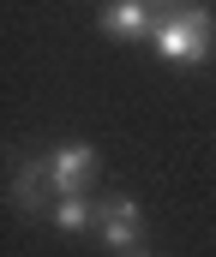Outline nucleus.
<instances>
[{"instance_id":"7ed1b4c3","label":"nucleus","mask_w":216,"mask_h":257,"mask_svg":"<svg viewBox=\"0 0 216 257\" xmlns=\"http://www.w3.org/2000/svg\"><path fill=\"white\" fill-rule=\"evenodd\" d=\"M42 162H48V180H54L60 197L84 192V186L96 180V150H90V144H60V150H48Z\"/></svg>"},{"instance_id":"20e7f679","label":"nucleus","mask_w":216,"mask_h":257,"mask_svg":"<svg viewBox=\"0 0 216 257\" xmlns=\"http://www.w3.org/2000/svg\"><path fill=\"white\" fill-rule=\"evenodd\" d=\"M156 0H108L102 6V30L108 36H126V42H150L156 36Z\"/></svg>"},{"instance_id":"423d86ee","label":"nucleus","mask_w":216,"mask_h":257,"mask_svg":"<svg viewBox=\"0 0 216 257\" xmlns=\"http://www.w3.org/2000/svg\"><path fill=\"white\" fill-rule=\"evenodd\" d=\"M48 221H54L60 233H84V227H96V203L84 192H72V197H60V203L48 209Z\"/></svg>"},{"instance_id":"f257e3e1","label":"nucleus","mask_w":216,"mask_h":257,"mask_svg":"<svg viewBox=\"0 0 216 257\" xmlns=\"http://www.w3.org/2000/svg\"><path fill=\"white\" fill-rule=\"evenodd\" d=\"M156 54L168 66H204L216 48V18L204 12V6H180V12H168L162 24H156Z\"/></svg>"},{"instance_id":"f03ea898","label":"nucleus","mask_w":216,"mask_h":257,"mask_svg":"<svg viewBox=\"0 0 216 257\" xmlns=\"http://www.w3.org/2000/svg\"><path fill=\"white\" fill-rule=\"evenodd\" d=\"M96 239H102L114 257L144 251V209L132 203V197H108V203H96Z\"/></svg>"},{"instance_id":"0eeeda50","label":"nucleus","mask_w":216,"mask_h":257,"mask_svg":"<svg viewBox=\"0 0 216 257\" xmlns=\"http://www.w3.org/2000/svg\"><path fill=\"white\" fill-rule=\"evenodd\" d=\"M126 257H156V251H126Z\"/></svg>"},{"instance_id":"6e6552de","label":"nucleus","mask_w":216,"mask_h":257,"mask_svg":"<svg viewBox=\"0 0 216 257\" xmlns=\"http://www.w3.org/2000/svg\"><path fill=\"white\" fill-rule=\"evenodd\" d=\"M156 6H174V0H156Z\"/></svg>"},{"instance_id":"39448f33","label":"nucleus","mask_w":216,"mask_h":257,"mask_svg":"<svg viewBox=\"0 0 216 257\" xmlns=\"http://www.w3.org/2000/svg\"><path fill=\"white\" fill-rule=\"evenodd\" d=\"M12 203L24 209V215H48L60 192H54V180H48V162L36 156V162H18V180H12Z\"/></svg>"}]
</instances>
